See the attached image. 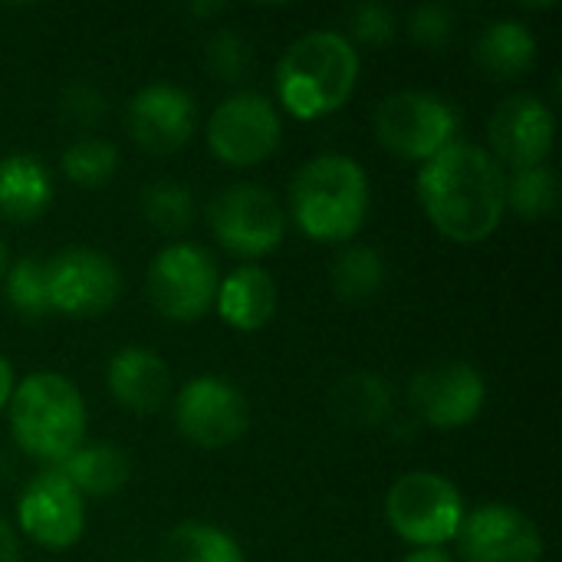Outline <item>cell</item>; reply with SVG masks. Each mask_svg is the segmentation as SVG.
<instances>
[{"instance_id":"cell-1","label":"cell","mask_w":562,"mask_h":562,"mask_svg":"<svg viewBox=\"0 0 562 562\" xmlns=\"http://www.w3.org/2000/svg\"><path fill=\"white\" fill-rule=\"evenodd\" d=\"M507 175L487 148L454 142L418 168L415 188L431 227L461 247L494 237L507 214L504 201Z\"/></svg>"},{"instance_id":"cell-2","label":"cell","mask_w":562,"mask_h":562,"mask_svg":"<svg viewBox=\"0 0 562 562\" xmlns=\"http://www.w3.org/2000/svg\"><path fill=\"white\" fill-rule=\"evenodd\" d=\"M359 53L339 30H313L286 46L277 63V105L300 122L336 115L359 86Z\"/></svg>"},{"instance_id":"cell-3","label":"cell","mask_w":562,"mask_h":562,"mask_svg":"<svg viewBox=\"0 0 562 562\" xmlns=\"http://www.w3.org/2000/svg\"><path fill=\"white\" fill-rule=\"evenodd\" d=\"M372 204L366 168L342 151L313 155L290 181V214L313 244L352 240Z\"/></svg>"},{"instance_id":"cell-4","label":"cell","mask_w":562,"mask_h":562,"mask_svg":"<svg viewBox=\"0 0 562 562\" xmlns=\"http://www.w3.org/2000/svg\"><path fill=\"white\" fill-rule=\"evenodd\" d=\"M7 412L13 445L49 468H59L79 445H86V402L59 372H30L20 379Z\"/></svg>"},{"instance_id":"cell-5","label":"cell","mask_w":562,"mask_h":562,"mask_svg":"<svg viewBox=\"0 0 562 562\" xmlns=\"http://www.w3.org/2000/svg\"><path fill=\"white\" fill-rule=\"evenodd\" d=\"M464 494L454 481L435 471L402 474L385 494V520L392 533L415 550H445L464 524Z\"/></svg>"},{"instance_id":"cell-6","label":"cell","mask_w":562,"mask_h":562,"mask_svg":"<svg viewBox=\"0 0 562 562\" xmlns=\"http://www.w3.org/2000/svg\"><path fill=\"white\" fill-rule=\"evenodd\" d=\"M458 109L445 95L425 89L392 92L375 109V138L402 161L425 165L428 158L458 142Z\"/></svg>"},{"instance_id":"cell-7","label":"cell","mask_w":562,"mask_h":562,"mask_svg":"<svg viewBox=\"0 0 562 562\" xmlns=\"http://www.w3.org/2000/svg\"><path fill=\"white\" fill-rule=\"evenodd\" d=\"M145 286L161 319L188 326L214 310L221 270L201 244L171 240L151 257Z\"/></svg>"},{"instance_id":"cell-8","label":"cell","mask_w":562,"mask_h":562,"mask_svg":"<svg viewBox=\"0 0 562 562\" xmlns=\"http://www.w3.org/2000/svg\"><path fill=\"white\" fill-rule=\"evenodd\" d=\"M207 224L214 240L240 260H260L286 237V214L277 194L250 181L224 188L207 207Z\"/></svg>"},{"instance_id":"cell-9","label":"cell","mask_w":562,"mask_h":562,"mask_svg":"<svg viewBox=\"0 0 562 562\" xmlns=\"http://www.w3.org/2000/svg\"><path fill=\"white\" fill-rule=\"evenodd\" d=\"M204 138L211 155L227 168L263 165L283 138L280 109L263 92H234L211 112Z\"/></svg>"},{"instance_id":"cell-10","label":"cell","mask_w":562,"mask_h":562,"mask_svg":"<svg viewBox=\"0 0 562 562\" xmlns=\"http://www.w3.org/2000/svg\"><path fill=\"white\" fill-rule=\"evenodd\" d=\"M46 263V296L49 313L69 319H95L109 313L122 296V270L119 263L92 247H66Z\"/></svg>"},{"instance_id":"cell-11","label":"cell","mask_w":562,"mask_h":562,"mask_svg":"<svg viewBox=\"0 0 562 562\" xmlns=\"http://www.w3.org/2000/svg\"><path fill=\"white\" fill-rule=\"evenodd\" d=\"M175 428L188 445L201 451H221L247 435L250 405L234 382L198 375L175 395Z\"/></svg>"},{"instance_id":"cell-12","label":"cell","mask_w":562,"mask_h":562,"mask_svg":"<svg viewBox=\"0 0 562 562\" xmlns=\"http://www.w3.org/2000/svg\"><path fill=\"white\" fill-rule=\"evenodd\" d=\"M13 527L43 550H69L82 540L86 501L59 468H46L23 484Z\"/></svg>"},{"instance_id":"cell-13","label":"cell","mask_w":562,"mask_h":562,"mask_svg":"<svg viewBox=\"0 0 562 562\" xmlns=\"http://www.w3.org/2000/svg\"><path fill=\"white\" fill-rule=\"evenodd\" d=\"M412 408L418 422L435 431H461L477 422L487 405V379L477 366L464 359L438 362L422 369L408 385Z\"/></svg>"},{"instance_id":"cell-14","label":"cell","mask_w":562,"mask_h":562,"mask_svg":"<svg viewBox=\"0 0 562 562\" xmlns=\"http://www.w3.org/2000/svg\"><path fill=\"white\" fill-rule=\"evenodd\" d=\"M491 138V158L501 168L524 171L540 168L553 155L557 145V119L553 109L540 95H510L504 99L487 125Z\"/></svg>"},{"instance_id":"cell-15","label":"cell","mask_w":562,"mask_h":562,"mask_svg":"<svg viewBox=\"0 0 562 562\" xmlns=\"http://www.w3.org/2000/svg\"><path fill=\"white\" fill-rule=\"evenodd\" d=\"M458 547L464 562H543L540 527L510 504H484L464 514Z\"/></svg>"},{"instance_id":"cell-16","label":"cell","mask_w":562,"mask_h":562,"mask_svg":"<svg viewBox=\"0 0 562 562\" xmlns=\"http://www.w3.org/2000/svg\"><path fill=\"white\" fill-rule=\"evenodd\" d=\"M198 102L188 89L175 82L142 86L125 109V128L132 142L148 155H171L184 148L194 135Z\"/></svg>"},{"instance_id":"cell-17","label":"cell","mask_w":562,"mask_h":562,"mask_svg":"<svg viewBox=\"0 0 562 562\" xmlns=\"http://www.w3.org/2000/svg\"><path fill=\"white\" fill-rule=\"evenodd\" d=\"M105 389L122 408L135 415H155L171 395V369L158 352L145 346H125L105 366Z\"/></svg>"},{"instance_id":"cell-18","label":"cell","mask_w":562,"mask_h":562,"mask_svg":"<svg viewBox=\"0 0 562 562\" xmlns=\"http://www.w3.org/2000/svg\"><path fill=\"white\" fill-rule=\"evenodd\" d=\"M214 310L234 333H257L277 316V280L260 263H240L221 277Z\"/></svg>"},{"instance_id":"cell-19","label":"cell","mask_w":562,"mask_h":562,"mask_svg":"<svg viewBox=\"0 0 562 562\" xmlns=\"http://www.w3.org/2000/svg\"><path fill=\"white\" fill-rule=\"evenodd\" d=\"M53 204V178L40 155L10 151L0 158V221L33 224Z\"/></svg>"},{"instance_id":"cell-20","label":"cell","mask_w":562,"mask_h":562,"mask_svg":"<svg viewBox=\"0 0 562 562\" xmlns=\"http://www.w3.org/2000/svg\"><path fill=\"white\" fill-rule=\"evenodd\" d=\"M474 63L481 72H487L497 82L517 79L530 72L537 63V33L524 20L501 16L481 30L474 43Z\"/></svg>"},{"instance_id":"cell-21","label":"cell","mask_w":562,"mask_h":562,"mask_svg":"<svg viewBox=\"0 0 562 562\" xmlns=\"http://www.w3.org/2000/svg\"><path fill=\"white\" fill-rule=\"evenodd\" d=\"M63 477L79 491V497H92V501H105L112 494H119L128 477H132V464L125 458V451L112 441H89L79 445L63 464H59Z\"/></svg>"},{"instance_id":"cell-22","label":"cell","mask_w":562,"mask_h":562,"mask_svg":"<svg viewBox=\"0 0 562 562\" xmlns=\"http://www.w3.org/2000/svg\"><path fill=\"white\" fill-rule=\"evenodd\" d=\"M333 408L352 428H379L392 418L395 392L382 375L352 372L333 389Z\"/></svg>"},{"instance_id":"cell-23","label":"cell","mask_w":562,"mask_h":562,"mask_svg":"<svg viewBox=\"0 0 562 562\" xmlns=\"http://www.w3.org/2000/svg\"><path fill=\"white\" fill-rule=\"evenodd\" d=\"M165 562H247L240 543L217 524L184 520L165 537Z\"/></svg>"},{"instance_id":"cell-24","label":"cell","mask_w":562,"mask_h":562,"mask_svg":"<svg viewBox=\"0 0 562 562\" xmlns=\"http://www.w3.org/2000/svg\"><path fill=\"white\" fill-rule=\"evenodd\" d=\"M385 286V257L375 247L352 244L333 263V290L346 303H366Z\"/></svg>"},{"instance_id":"cell-25","label":"cell","mask_w":562,"mask_h":562,"mask_svg":"<svg viewBox=\"0 0 562 562\" xmlns=\"http://www.w3.org/2000/svg\"><path fill=\"white\" fill-rule=\"evenodd\" d=\"M504 201H507V211H514L520 221H547L560 201V184H557L553 168L540 165V168L510 171L504 184Z\"/></svg>"},{"instance_id":"cell-26","label":"cell","mask_w":562,"mask_h":562,"mask_svg":"<svg viewBox=\"0 0 562 562\" xmlns=\"http://www.w3.org/2000/svg\"><path fill=\"white\" fill-rule=\"evenodd\" d=\"M59 168L79 188H102L119 171V148L99 135H82L63 148Z\"/></svg>"},{"instance_id":"cell-27","label":"cell","mask_w":562,"mask_h":562,"mask_svg":"<svg viewBox=\"0 0 562 562\" xmlns=\"http://www.w3.org/2000/svg\"><path fill=\"white\" fill-rule=\"evenodd\" d=\"M142 214L155 231H161L168 237L184 234L194 224V214H198L194 211V194L181 181L158 178L142 191Z\"/></svg>"},{"instance_id":"cell-28","label":"cell","mask_w":562,"mask_h":562,"mask_svg":"<svg viewBox=\"0 0 562 562\" xmlns=\"http://www.w3.org/2000/svg\"><path fill=\"white\" fill-rule=\"evenodd\" d=\"M3 293L7 303L23 319H46L49 316V296H46V263L43 257H20L3 273Z\"/></svg>"},{"instance_id":"cell-29","label":"cell","mask_w":562,"mask_h":562,"mask_svg":"<svg viewBox=\"0 0 562 562\" xmlns=\"http://www.w3.org/2000/svg\"><path fill=\"white\" fill-rule=\"evenodd\" d=\"M204 66L221 82H240L254 66V46L234 26H221L204 43Z\"/></svg>"},{"instance_id":"cell-30","label":"cell","mask_w":562,"mask_h":562,"mask_svg":"<svg viewBox=\"0 0 562 562\" xmlns=\"http://www.w3.org/2000/svg\"><path fill=\"white\" fill-rule=\"evenodd\" d=\"M398 33V16L385 3H359L349 13V40L366 46H389Z\"/></svg>"},{"instance_id":"cell-31","label":"cell","mask_w":562,"mask_h":562,"mask_svg":"<svg viewBox=\"0 0 562 562\" xmlns=\"http://www.w3.org/2000/svg\"><path fill=\"white\" fill-rule=\"evenodd\" d=\"M408 33L425 49H441L454 36V13L445 3H422L408 16Z\"/></svg>"},{"instance_id":"cell-32","label":"cell","mask_w":562,"mask_h":562,"mask_svg":"<svg viewBox=\"0 0 562 562\" xmlns=\"http://www.w3.org/2000/svg\"><path fill=\"white\" fill-rule=\"evenodd\" d=\"M59 109H63V115L72 122V125H99L102 122V115H105V95L95 89V86H89V82H72L66 92H63V99H59Z\"/></svg>"},{"instance_id":"cell-33","label":"cell","mask_w":562,"mask_h":562,"mask_svg":"<svg viewBox=\"0 0 562 562\" xmlns=\"http://www.w3.org/2000/svg\"><path fill=\"white\" fill-rule=\"evenodd\" d=\"M0 562H20V533L7 517H0Z\"/></svg>"},{"instance_id":"cell-34","label":"cell","mask_w":562,"mask_h":562,"mask_svg":"<svg viewBox=\"0 0 562 562\" xmlns=\"http://www.w3.org/2000/svg\"><path fill=\"white\" fill-rule=\"evenodd\" d=\"M13 385H16V379H13V366L0 356V415H3V412H7V405H10Z\"/></svg>"},{"instance_id":"cell-35","label":"cell","mask_w":562,"mask_h":562,"mask_svg":"<svg viewBox=\"0 0 562 562\" xmlns=\"http://www.w3.org/2000/svg\"><path fill=\"white\" fill-rule=\"evenodd\" d=\"M402 562H454V557H451L448 550H435V547H428V550H412V553H408Z\"/></svg>"},{"instance_id":"cell-36","label":"cell","mask_w":562,"mask_h":562,"mask_svg":"<svg viewBox=\"0 0 562 562\" xmlns=\"http://www.w3.org/2000/svg\"><path fill=\"white\" fill-rule=\"evenodd\" d=\"M7 267H10V254H7V244H3V237H0V280H3V273H7Z\"/></svg>"}]
</instances>
